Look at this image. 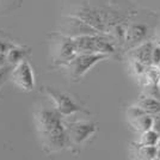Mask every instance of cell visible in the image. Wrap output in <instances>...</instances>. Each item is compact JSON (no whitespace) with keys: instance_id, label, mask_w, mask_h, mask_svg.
<instances>
[{"instance_id":"obj_1","label":"cell","mask_w":160,"mask_h":160,"mask_svg":"<svg viewBox=\"0 0 160 160\" xmlns=\"http://www.w3.org/2000/svg\"><path fill=\"white\" fill-rule=\"evenodd\" d=\"M60 113L55 109L41 108L35 112V126L47 152H59L68 146L69 138Z\"/></svg>"},{"instance_id":"obj_2","label":"cell","mask_w":160,"mask_h":160,"mask_svg":"<svg viewBox=\"0 0 160 160\" xmlns=\"http://www.w3.org/2000/svg\"><path fill=\"white\" fill-rule=\"evenodd\" d=\"M109 58L107 54L100 53H85V54H77L72 60L67 65L71 69V75L73 79H79L94 66L99 61Z\"/></svg>"},{"instance_id":"obj_3","label":"cell","mask_w":160,"mask_h":160,"mask_svg":"<svg viewBox=\"0 0 160 160\" xmlns=\"http://www.w3.org/2000/svg\"><path fill=\"white\" fill-rule=\"evenodd\" d=\"M75 18L84 22L96 32H109V20L105 12L96 7H81L73 14Z\"/></svg>"},{"instance_id":"obj_4","label":"cell","mask_w":160,"mask_h":160,"mask_svg":"<svg viewBox=\"0 0 160 160\" xmlns=\"http://www.w3.org/2000/svg\"><path fill=\"white\" fill-rule=\"evenodd\" d=\"M10 77L14 84L24 91H32L35 88V74L29 61L23 60L14 65Z\"/></svg>"},{"instance_id":"obj_5","label":"cell","mask_w":160,"mask_h":160,"mask_svg":"<svg viewBox=\"0 0 160 160\" xmlns=\"http://www.w3.org/2000/svg\"><path fill=\"white\" fill-rule=\"evenodd\" d=\"M46 92L53 99L55 104V110L61 116H71L73 113L81 111V108L74 102L71 96L60 92L58 90H54L52 87H46Z\"/></svg>"},{"instance_id":"obj_6","label":"cell","mask_w":160,"mask_h":160,"mask_svg":"<svg viewBox=\"0 0 160 160\" xmlns=\"http://www.w3.org/2000/svg\"><path fill=\"white\" fill-rule=\"evenodd\" d=\"M96 132H97V124L93 122H87V121L75 122L73 124H71L69 128L67 129L69 142H73L77 146L82 145Z\"/></svg>"},{"instance_id":"obj_7","label":"cell","mask_w":160,"mask_h":160,"mask_svg":"<svg viewBox=\"0 0 160 160\" xmlns=\"http://www.w3.org/2000/svg\"><path fill=\"white\" fill-rule=\"evenodd\" d=\"M77 55L73 37L62 36L55 49V59L61 63H68Z\"/></svg>"},{"instance_id":"obj_8","label":"cell","mask_w":160,"mask_h":160,"mask_svg":"<svg viewBox=\"0 0 160 160\" xmlns=\"http://www.w3.org/2000/svg\"><path fill=\"white\" fill-rule=\"evenodd\" d=\"M97 40L98 33H87L73 37L77 54L97 53Z\"/></svg>"},{"instance_id":"obj_9","label":"cell","mask_w":160,"mask_h":160,"mask_svg":"<svg viewBox=\"0 0 160 160\" xmlns=\"http://www.w3.org/2000/svg\"><path fill=\"white\" fill-rule=\"evenodd\" d=\"M147 35H148V27L146 24L135 23L128 29L126 41H129L130 43H139L146 38Z\"/></svg>"},{"instance_id":"obj_10","label":"cell","mask_w":160,"mask_h":160,"mask_svg":"<svg viewBox=\"0 0 160 160\" xmlns=\"http://www.w3.org/2000/svg\"><path fill=\"white\" fill-rule=\"evenodd\" d=\"M30 52V49H28L25 47H22V46H12L7 50L6 53V61L10 65H17L19 63L20 61L25 60V58L28 56V54Z\"/></svg>"},{"instance_id":"obj_11","label":"cell","mask_w":160,"mask_h":160,"mask_svg":"<svg viewBox=\"0 0 160 160\" xmlns=\"http://www.w3.org/2000/svg\"><path fill=\"white\" fill-rule=\"evenodd\" d=\"M138 105L145 111L146 113L149 115H157L160 112V100L154 98L152 96H145L142 97L139 102H138Z\"/></svg>"},{"instance_id":"obj_12","label":"cell","mask_w":160,"mask_h":160,"mask_svg":"<svg viewBox=\"0 0 160 160\" xmlns=\"http://www.w3.org/2000/svg\"><path fill=\"white\" fill-rule=\"evenodd\" d=\"M153 44L151 42L142 44L134 52V59L141 61L143 65L149 66L151 65V56H152V50H153Z\"/></svg>"},{"instance_id":"obj_13","label":"cell","mask_w":160,"mask_h":160,"mask_svg":"<svg viewBox=\"0 0 160 160\" xmlns=\"http://www.w3.org/2000/svg\"><path fill=\"white\" fill-rule=\"evenodd\" d=\"M132 123L136 127L138 130L143 133L148 129H152V127H153V117L149 113H145V115L140 116L139 118L132 121Z\"/></svg>"},{"instance_id":"obj_14","label":"cell","mask_w":160,"mask_h":160,"mask_svg":"<svg viewBox=\"0 0 160 160\" xmlns=\"http://www.w3.org/2000/svg\"><path fill=\"white\" fill-rule=\"evenodd\" d=\"M160 141V135L154 129H148L142 133L141 136V145L145 146H158Z\"/></svg>"},{"instance_id":"obj_15","label":"cell","mask_w":160,"mask_h":160,"mask_svg":"<svg viewBox=\"0 0 160 160\" xmlns=\"http://www.w3.org/2000/svg\"><path fill=\"white\" fill-rule=\"evenodd\" d=\"M158 153V147L157 146H145L141 145L139 149V155L143 159H155Z\"/></svg>"},{"instance_id":"obj_16","label":"cell","mask_w":160,"mask_h":160,"mask_svg":"<svg viewBox=\"0 0 160 160\" xmlns=\"http://www.w3.org/2000/svg\"><path fill=\"white\" fill-rule=\"evenodd\" d=\"M145 77L147 78L148 81L158 84L160 80V68L158 66H152V67H146L145 71Z\"/></svg>"},{"instance_id":"obj_17","label":"cell","mask_w":160,"mask_h":160,"mask_svg":"<svg viewBox=\"0 0 160 160\" xmlns=\"http://www.w3.org/2000/svg\"><path fill=\"white\" fill-rule=\"evenodd\" d=\"M127 31H128L127 28L123 27V25H121V24L115 25L112 29L113 36H115L118 41H121V42H124V41H126V38H127Z\"/></svg>"},{"instance_id":"obj_18","label":"cell","mask_w":160,"mask_h":160,"mask_svg":"<svg viewBox=\"0 0 160 160\" xmlns=\"http://www.w3.org/2000/svg\"><path fill=\"white\" fill-rule=\"evenodd\" d=\"M145 111L141 109L139 105H135V107H130V108H128V110H127V116H128V118L130 121H134V120H136V118H139L140 116H142V115H145Z\"/></svg>"},{"instance_id":"obj_19","label":"cell","mask_w":160,"mask_h":160,"mask_svg":"<svg viewBox=\"0 0 160 160\" xmlns=\"http://www.w3.org/2000/svg\"><path fill=\"white\" fill-rule=\"evenodd\" d=\"M146 67V65H143L141 61L136 60V59H133V61H132V69L135 73V75H138V77H142L145 74Z\"/></svg>"},{"instance_id":"obj_20","label":"cell","mask_w":160,"mask_h":160,"mask_svg":"<svg viewBox=\"0 0 160 160\" xmlns=\"http://www.w3.org/2000/svg\"><path fill=\"white\" fill-rule=\"evenodd\" d=\"M160 63V46L153 47L152 56H151V65L152 66H159Z\"/></svg>"},{"instance_id":"obj_21","label":"cell","mask_w":160,"mask_h":160,"mask_svg":"<svg viewBox=\"0 0 160 160\" xmlns=\"http://www.w3.org/2000/svg\"><path fill=\"white\" fill-rule=\"evenodd\" d=\"M12 46H13V44L10 43V42H7V41L0 40V54H6L7 50L12 47Z\"/></svg>"},{"instance_id":"obj_22","label":"cell","mask_w":160,"mask_h":160,"mask_svg":"<svg viewBox=\"0 0 160 160\" xmlns=\"http://www.w3.org/2000/svg\"><path fill=\"white\" fill-rule=\"evenodd\" d=\"M152 129H154L160 135V112L157 113L155 118H153V127H152Z\"/></svg>"},{"instance_id":"obj_23","label":"cell","mask_w":160,"mask_h":160,"mask_svg":"<svg viewBox=\"0 0 160 160\" xmlns=\"http://www.w3.org/2000/svg\"><path fill=\"white\" fill-rule=\"evenodd\" d=\"M7 74H8V67H7L6 65L0 67V84L5 80V78L7 77Z\"/></svg>"},{"instance_id":"obj_24","label":"cell","mask_w":160,"mask_h":160,"mask_svg":"<svg viewBox=\"0 0 160 160\" xmlns=\"http://www.w3.org/2000/svg\"><path fill=\"white\" fill-rule=\"evenodd\" d=\"M6 54H0V67L6 65Z\"/></svg>"},{"instance_id":"obj_25","label":"cell","mask_w":160,"mask_h":160,"mask_svg":"<svg viewBox=\"0 0 160 160\" xmlns=\"http://www.w3.org/2000/svg\"><path fill=\"white\" fill-rule=\"evenodd\" d=\"M157 158L160 159V148H158V153H157Z\"/></svg>"},{"instance_id":"obj_26","label":"cell","mask_w":160,"mask_h":160,"mask_svg":"<svg viewBox=\"0 0 160 160\" xmlns=\"http://www.w3.org/2000/svg\"><path fill=\"white\" fill-rule=\"evenodd\" d=\"M158 43H159V46H160V32H159V35H158Z\"/></svg>"},{"instance_id":"obj_27","label":"cell","mask_w":160,"mask_h":160,"mask_svg":"<svg viewBox=\"0 0 160 160\" xmlns=\"http://www.w3.org/2000/svg\"><path fill=\"white\" fill-rule=\"evenodd\" d=\"M158 86H159V90H160V80H159V82H158Z\"/></svg>"},{"instance_id":"obj_28","label":"cell","mask_w":160,"mask_h":160,"mask_svg":"<svg viewBox=\"0 0 160 160\" xmlns=\"http://www.w3.org/2000/svg\"><path fill=\"white\" fill-rule=\"evenodd\" d=\"M158 67H159V68H160V63H159V66H158Z\"/></svg>"}]
</instances>
